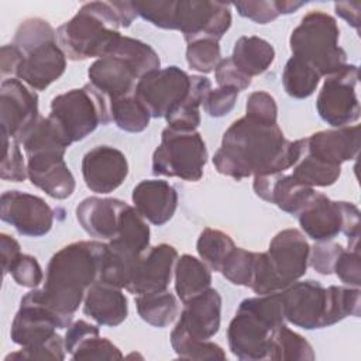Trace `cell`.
<instances>
[{
  "label": "cell",
  "instance_id": "obj_15",
  "mask_svg": "<svg viewBox=\"0 0 361 361\" xmlns=\"http://www.w3.org/2000/svg\"><path fill=\"white\" fill-rule=\"evenodd\" d=\"M0 207L1 220L11 224L21 235L41 237L52 228L54 212L44 199L35 195L7 190L1 195Z\"/></svg>",
  "mask_w": 361,
  "mask_h": 361
},
{
  "label": "cell",
  "instance_id": "obj_26",
  "mask_svg": "<svg viewBox=\"0 0 361 361\" xmlns=\"http://www.w3.org/2000/svg\"><path fill=\"white\" fill-rule=\"evenodd\" d=\"M306 149L323 161L341 166L343 162L351 161L358 155L360 126L314 133L306 138Z\"/></svg>",
  "mask_w": 361,
  "mask_h": 361
},
{
  "label": "cell",
  "instance_id": "obj_27",
  "mask_svg": "<svg viewBox=\"0 0 361 361\" xmlns=\"http://www.w3.org/2000/svg\"><path fill=\"white\" fill-rule=\"evenodd\" d=\"M83 313L100 326L116 327L127 319L128 302L120 288L97 281L85 293Z\"/></svg>",
  "mask_w": 361,
  "mask_h": 361
},
{
  "label": "cell",
  "instance_id": "obj_42",
  "mask_svg": "<svg viewBox=\"0 0 361 361\" xmlns=\"http://www.w3.org/2000/svg\"><path fill=\"white\" fill-rule=\"evenodd\" d=\"M56 32L51 24L42 18H28L20 24L14 35V45L25 52L30 48L49 39H55Z\"/></svg>",
  "mask_w": 361,
  "mask_h": 361
},
{
  "label": "cell",
  "instance_id": "obj_32",
  "mask_svg": "<svg viewBox=\"0 0 361 361\" xmlns=\"http://www.w3.org/2000/svg\"><path fill=\"white\" fill-rule=\"evenodd\" d=\"M341 173V166L323 161L306 149V138H303V148L298 161L292 166L290 175L303 185L310 188L314 186H330L333 185Z\"/></svg>",
  "mask_w": 361,
  "mask_h": 361
},
{
  "label": "cell",
  "instance_id": "obj_9",
  "mask_svg": "<svg viewBox=\"0 0 361 361\" xmlns=\"http://www.w3.org/2000/svg\"><path fill=\"white\" fill-rule=\"evenodd\" d=\"M285 320L313 330L331 326L330 289L319 281H296L279 292Z\"/></svg>",
  "mask_w": 361,
  "mask_h": 361
},
{
  "label": "cell",
  "instance_id": "obj_33",
  "mask_svg": "<svg viewBox=\"0 0 361 361\" xmlns=\"http://www.w3.org/2000/svg\"><path fill=\"white\" fill-rule=\"evenodd\" d=\"M109 55L118 56L124 62H127L135 72L138 79L148 72L159 69L161 66L159 55L151 45L126 35H121L118 38Z\"/></svg>",
  "mask_w": 361,
  "mask_h": 361
},
{
  "label": "cell",
  "instance_id": "obj_44",
  "mask_svg": "<svg viewBox=\"0 0 361 361\" xmlns=\"http://www.w3.org/2000/svg\"><path fill=\"white\" fill-rule=\"evenodd\" d=\"M72 360H120L121 351L99 333L85 338L72 353Z\"/></svg>",
  "mask_w": 361,
  "mask_h": 361
},
{
  "label": "cell",
  "instance_id": "obj_35",
  "mask_svg": "<svg viewBox=\"0 0 361 361\" xmlns=\"http://www.w3.org/2000/svg\"><path fill=\"white\" fill-rule=\"evenodd\" d=\"M320 75L306 61L290 56L283 68L282 83L285 92L293 99H306L312 96L319 85Z\"/></svg>",
  "mask_w": 361,
  "mask_h": 361
},
{
  "label": "cell",
  "instance_id": "obj_18",
  "mask_svg": "<svg viewBox=\"0 0 361 361\" xmlns=\"http://www.w3.org/2000/svg\"><path fill=\"white\" fill-rule=\"evenodd\" d=\"M23 54L24 58L16 76L32 90L47 89L65 72L66 55L59 47L58 38L38 44Z\"/></svg>",
  "mask_w": 361,
  "mask_h": 361
},
{
  "label": "cell",
  "instance_id": "obj_23",
  "mask_svg": "<svg viewBox=\"0 0 361 361\" xmlns=\"http://www.w3.org/2000/svg\"><path fill=\"white\" fill-rule=\"evenodd\" d=\"M296 216L305 234L314 241L333 240L343 230V202H334L319 192Z\"/></svg>",
  "mask_w": 361,
  "mask_h": 361
},
{
  "label": "cell",
  "instance_id": "obj_24",
  "mask_svg": "<svg viewBox=\"0 0 361 361\" xmlns=\"http://www.w3.org/2000/svg\"><path fill=\"white\" fill-rule=\"evenodd\" d=\"M89 83L102 92L110 102L134 94L138 76L131 66L118 56L97 58L87 71Z\"/></svg>",
  "mask_w": 361,
  "mask_h": 361
},
{
  "label": "cell",
  "instance_id": "obj_22",
  "mask_svg": "<svg viewBox=\"0 0 361 361\" xmlns=\"http://www.w3.org/2000/svg\"><path fill=\"white\" fill-rule=\"evenodd\" d=\"M131 197L135 210L155 226L168 223L178 207V193L175 188L162 179L141 180L133 189Z\"/></svg>",
  "mask_w": 361,
  "mask_h": 361
},
{
  "label": "cell",
  "instance_id": "obj_46",
  "mask_svg": "<svg viewBox=\"0 0 361 361\" xmlns=\"http://www.w3.org/2000/svg\"><path fill=\"white\" fill-rule=\"evenodd\" d=\"M65 340L55 334L39 345L21 347V350L8 354L4 360H65Z\"/></svg>",
  "mask_w": 361,
  "mask_h": 361
},
{
  "label": "cell",
  "instance_id": "obj_13",
  "mask_svg": "<svg viewBox=\"0 0 361 361\" xmlns=\"http://www.w3.org/2000/svg\"><path fill=\"white\" fill-rule=\"evenodd\" d=\"M192 76L178 66L157 69L141 76L135 85V96L151 117H165L189 93Z\"/></svg>",
  "mask_w": 361,
  "mask_h": 361
},
{
  "label": "cell",
  "instance_id": "obj_4",
  "mask_svg": "<svg viewBox=\"0 0 361 361\" xmlns=\"http://www.w3.org/2000/svg\"><path fill=\"white\" fill-rule=\"evenodd\" d=\"M120 27L113 1H90L56 30L58 44L71 61L103 58L121 37Z\"/></svg>",
  "mask_w": 361,
  "mask_h": 361
},
{
  "label": "cell",
  "instance_id": "obj_19",
  "mask_svg": "<svg viewBox=\"0 0 361 361\" xmlns=\"http://www.w3.org/2000/svg\"><path fill=\"white\" fill-rule=\"evenodd\" d=\"M173 333L193 340H210L220 329L221 296L209 288L186 300Z\"/></svg>",
  "mask_w": 361,
  "mask_h": 361
},
{
  "label": "cell",
  "instance_id": "obj_20",
  "mask_svg": "<svg viewBox=\"0 0 361 361\" xmlns=\"http://www.w3.org/2000/svg\"><path fill=\"white\" fill-rule=\"evenodd\" d=\"M252 188L262 200L274 203L290 214L302 212L316 195L313 188L300 183L290 173L285 172L254 176Z\"/></svg>",
  "mask_w": 361,
  "mask_h": 361
},
{
  "label": "cell",
  "instance_id": "obj_53",
  "mask_svg": "<svg viewBox=\"0 0 361 361\" xmlns=\"http://www.w3.org/2000/svg\"><path fill=\"white\" fill-rule=\"evenodd\" d=\"M216 82L219 86H230L240 90L247 89L251 85V78L244 75L233 62L231 58L221 59L214 69Z\"/></svg>",
  "mask_w": 361,
  "mask_h": 361
},
{
  "label": "cell",
  "instance_id": "obj_52",
  "mask_svg": "<svg viewBox=\"0 0 361 361\" xmlns=\"http://www.w3.org/2000/svg\"><path fill=\"white\" fill-rule=\"evenodd\" d=\"M234 7L240 16L258 24L271 23L279 16L275 1H237Z\"/></svg>",
  "mask_w": 361,
  "mask_h": 361
},
{
  "label": "cell",
  "instance_id": "obj_34",
  "mask_svg": "<svg viewBox=\"0 0 361 361\" xmlns=\"http://www.w3.org/2000/svg\"><path fill=\"white\" fill-rule=\"evenodd\" d=\"M135 305L140 317L148 324L159 329L171 324L179 312L178 300L169 290L138 295L135 298Z\"/></svg>",
  "mask_w": 361,
  "mask_h": 361
},
{
  "label": "cell",
  "instance_id": "obj_8",
  "mask_svg": "<svg viewBox=\"0 0 361 361\" xmlns=\"http://www.w3.org/2000/svg\"><path fill=\"white\" fill-rule=\"evenodd\" d=\"M207 162V148L196 130L164 128L161 144L152 155L154 175L197 182Z\"/></svg>",
  "mask_w": 361,
  "mask_h": 361
},
{
  "label": "cell",
  "instance_id": "obj_54",
  "mask_svg": "<svg viewBox=\"0 0 361 361\" xmlns=\"http://www.w3.org/2000/svg\"><path fill=\"white\" fill-rule=\"evenodd\" d=\"M99 333V327H96L94 324H90L85 320H76L73 322L65 334V348L66 351L71 354L85 338L97 334Z\"/></svg>",
  "mask_w": 361,
  "mask_h": 361
},
{
  "label": "cell",
  "instance_id": "obj_40",
  "mask_svg": "<svg viewBox=\"0 0 361 361\" xmlns=\"http://www.w3.org/2000/svg\"><path fill=\"white\" fill-rule=\"evenodd\" d=\"M255 255L257 252L234 247V250L230 252L226 262L223 264L220 272L233 285L250 288L254 274Z\"/></svg>",
  "mask_w": 361,
  "mask_h": 361
},
{
  "label": "cell",
  "instance_id": "obj_50",
  "mask_svg": "<svg viewBox=\"0 0 361 361\" xmlns=\"http://www.w3.org/2000/svg\"><path fill=\"white\" fill-rule=\"evenodd\" d=\"M341 282L353 288H360L361 285V259L360 250H343L338 255L334 271Z\"/></svg>",
  "mask_w": 361,
  "mask_h": 361
},
{
  "label": "cell",
  "instance_id": "obj_48",
  "mask_svg": "<svg viewBox=\"0 0 361 361\" xmlns=\"http://www.w3.org/2000/svg\"><path fill=\"white\" fill-rule=\"evenodd\" d=\"M237 96V89L230 86H219L207 93L203 100V109L210 117H223L234 109Z\"/></svg>",
  "mask_w": 361,
  "mask_h": 361
},
{
  "label": "cell",
  "instance_id": "obj_3",
  "mask_svg": "<svg viewBox=\"0 0 361 361\" xmlns=\"http://www.w3.org/2000/svg\"><path fill=\"white\" fill-rule=\"evenodd\" d=\"M285 322L279 292L244 299L227 330L231 353L243 361L272 360L275 333Z\"/></svg>",
  "mask_w": 361,
  "mask_h": 361
},
{
  "label": "cell",
  "instance_id": "obj_28",
  "mask_svg": "<svg viewBox=\"0 0 361 361\" xmlns=\"http://www.w3.org/2000/svg\"><path fill=\"white\" fill-rule=\"evenodd\" d=\"M149 234L145 219L135 207L126 204L120 216L118 231L114 238L109 240L107 247L117 255L138 259L149 248Z\"/></svg>",
  "mask_w": 361,
  "mask_h": 361
},
{
  "label": "cell",
  "instance_id": "obj_29",
  "mask_svg": "<svg viewBox=\"0 0 361 361\" xmlns=\"http://www.w3.org/2000/svg\"><path fill=\"white\" fill-rule=\"evenodd\" d=\"M234 65L248 78L264 73L275 59L274 47L257 35L240 37L230 56Z\"/></svg>",
  "mask_w": 361,
  "mask_h": 361
},
{
  "label": "cell",
  "instance_id": "obj_10",
  "mask_svg": "<svg viewBox=\"0 0 361 361\" xmlns=\"http://www.w3.org/2000/svg\"><path fill=\"white\" fill-rule=\"evenodd\" d=\"M358 82L357 65H344L326 76L319 92L316 107L323 121L331 127H345L360 118V102L355 93Z\"/></svg>",
  "mask_w": 361,
  "mask_h": 361
},
{
  "label": "cell",
  "instance_id": "obj_5",
  "mask_svg": "<svg viewBox=\"0 0 361 361\" xmlns=\"http://www.w3.org/2000/svg\"><path fill=\"white\" fill-rule=\"evenodd\" d=\"M310 245L298 228L279 231L267 252H257L254 276L250 288L257 295L281 292L299 281L307 269Z\"/></svg>",
  "mask_w": 361,
  "mask_h": 361
},
{
  "label": "cell",
  "instance_id": "obj_37",
  "mask_svg": "<svg viewBox=\"0 0 361 361\" xmlns=\"http://www.w3.org/2000/svg\"><path fill=\"white\" fill-rule=\"evenodd\" d=\"M234 247L235 244L228 234L210 227L204 228L200 233L196 243L199 257L210 269L216 272H220L223 264L226 262Z\"/></svg>",
  "mask_w": 361,
  "mask_h": 361
},
{
  "label": "cell",
  "instance_id": "obj_1",
  "mask_svg": "<svg viewBox=\"0 0 361 361\" xmlns=\"http://www.w3.org/2000/svg\"><path fill=\"white\" fill-rule=\"evenodd\" d=\"M302 148L303 138L286 140L276 123L244 116L223 134L213 164L219 173L240 180L251 175L286 172L298 161Z\"/></svg>",
  "mask_w": 361,
  "mask_h": 361
},
{
  "label": "cell",
  "instance_id": "obj_25",
  "mask_svg": "<svg viewBox=\"0 0 361 361\" xmlns=\"http://www.w3.org/2000/svg\"><path fill=\"white\" fill-rule=\"evenodd\" d=\"M126 204V202L114 197L90 196L78 204L76 219L92 237L111 240L118 231L120 216Z\"/></svg>",
  "mask_w": 361,
  "mask_h": 361
},
{
  "label": "cell",
  "instance_id": "obj_43",
  "mask_svg": "<svg viewBox=\"0 0 361 361\" xmlns=\"http://www.w3.org/2000/svg\"><path fill=\"white\" fill-rule=\"evenodd\" d=\"M20 144L14 140L3 135V158L0 165V176L4 180L11 182H23L28 178L27 165L23 157V152L18 147Z\"/></svg>",
  "mask_w": 361,
  "mask_h": 361
},
{
  "label": "cell",
  "instance_id": "obj_12",
  "mask_svg": "<svg viewBox=\"0 0 361 361\" xmlns=\"http://www.w3.org/2000/svg\"><path fill=\"white\" fill-rule=\"evenodd\" d=\"M71 324L72 317L59 314L30 290L21 298L20 309L11 323L10 337L21 347H34L52 338L56 329H68Z\"/></svg>",
  "mask_w": 361,
  "mask_h": 361
},
{
  "label": "cell",
  "instance_id": "obj_51",
  "mask_svg": "<svg viewBox=\"0 0 361 361\" xmlns=\"http://www.w3.org/2000/svg\"><path fill=\"white\" fill-rule=\"evenodd\" d=\"M245 116L264 123H276L278 107L275 99L267 92H252L247 99Z\"/></svg>",
  "mask_w": 361,
  "mask_h": 361
},
{
  "label": "cell",
  "instance_id": "obj_39",
  "mask_svg": "<svg viewBox=\"0 0 361 361\" xmlns=\"http://www.w3.org/2000/svg\"><path fill=\"white\" fill-rule=\"evenodd\" d=\"M171 345L182 360H224V350L210 340H193L171 333Z\"/></svg>",
  "mask_w": 361,
  "mask_h": 361
},
{
  "label": "cell",
  "instance_id": "obj_49",
  "mask_svg": "<svg viewBox=\"0 0 361 361\" xmlns=\"http://www.w3.org/2000/svg\"><path fill=\"white\" fill-rule=\"evenodd\" d=\"M10 274L20 286L25 288H37L44 279V274L37 258L28 254H21L18 257L13 264Z\"/></svg>",
  "mask_w": 361,
  "mask_h": 361
},
{
  "label": "cell",
  "instance_id": "obj_16",
  "mask_svg": "<svg viewBox=\"0 0 361 361\" xmlns=\"http://www.w3.org/2000/svg\"><path fill=\"white\" fill-rule=\"evenodd\" d=\"M176 261L178 251L172 245L158 244L149 247L135 262L126 290L137 296L166 290Z\"/></svg>",
  "mask_w": 361,
  "mask_h": 361
},
{
  "label": "cell",
  "instance_id": "obj_17",
  "mask_svg": "<svg viewBox=\"0 0 361 361\" xmlns=\"http://www.w3.org/2000/svg\"><path fill=\"white\" fill-rule=\"evenodd\" d=\"M83 180L94 193L116 190L128 175L126 155L110 145H97L87 151L82 159Z\"/></svg>",
  "mask_w": 361,
  "mask_h": 361
},
{
  "label": "cell",
  "instance_id": "obj_38",
  "mask_svg": "<svg viewBox=\"0 0 361 361\" xmlns=\"http://www.w3.org/2000/svg\"><path fill=\"white\" fill-rule=\"evenodd\" d=\"M272 360L312 361L314 360V353L309 341L300 334L290 330L285 323L279 326L275 333Z\"/></svg>",
  "mask_w": 361,
  "mask_h": 361
},
{
  "label": "cell",
  "instance_id": "obj_6",
  "mask_svg": "<svg viewBox=\"0 0 361 361\" xmlns=\"http://www.w3.org/2000/svg\"><path fill=\"white\" fill-rule=\"evenodd\" d=\"M338 37L336 20L327 13L313 10L292 31L289 45L293 56L306 61L322 78L347 65V54L338 45Z\"/></svg>",
  "mask_w": 361,
  "mask_h": 361
},
{
  "label": "cell",
  "instance_id": "obj_36",
  "mask_svg": "<svg viewBox=\"0 0 361 361\" xmlns=\"http://www.w3.org/2000/svg\"><path fill=\"white\" fill-rule=\"evenodd\" d=\"M110 113L111 121H114L118 128L127 133L144 131L148 127L151 118V114L135 94L110 102Z\"/></svg>",
  "mask_w": 361,
  "mask_h": 361
},
{
  "label": "cell",
  "instance_id": "obj_45",
  "mask_svg": "<svg viewBox=\"0 0 361 361\" xmlns=\"http://www.w3.org/2000/svg\"><path fill=\"white\" fill-rule=\"evenodd\" d=\"M173 0H158V1H133L137 16L149 21L155 27L173 30V14H175Z\"/></svg>",
  "mask_w": 361,
  "mask_h": 361
},
{
  "label": "cell",
  "instance_id": "obj_14",
  "mask_svg": "<svg viewBox=\"0 0 361 361\" xmlns=\"http://www.w3.org/2000/svg\"><path fill=\"white\" fill-rule=\"evenodd\" d=\"M38 118L37 93L20 79H3L0 86L1 134L20 144Z\"/></svg>",
  "mask_w": 361,
  "mask_h": 361
},
{
  "label": "cell",
  "instance_id": "obj_31",
  "mask_svg": "<svg viewBox=\"0 0 361 361\" xmlns=\"http://www.w3.org/2000/svg\"><path fill=\"white\" fill-rule=\"evenodd\" d=\"M175 290L185 303L190 298L210 288L212 274L209 267L193 255L183 254L175 264Z\"/></svg>",
  "mask_w": 361,
  "mask_h": 361
},
{
  "label": "cell",
  "instance_id": "obj_2",
  "mask_svg": "<svg viewBox=\"0 0 361 361\" xmlns=\"http://www.w3.org/2000/svg\"><path fill=\"white\" fill-rule=\"evenodd\" d=\"M107 244L76 241L62 247L49 259L42 289L32 295L62 316L73 317L90 285L99 281Z\"/></svg>",
  "mask_w": 361,
  "mask_h": 361
},
{
  "label": "cell",
  "instance_id": "obj_55",
  "mask_svg": "<svg viewBox=\"0 0 361 361\" xmlns=\"http://www.w3.org/2000/svg\"><path fill=\"white\" fill-rule=\"evenodd\" d=\"M0 252H1V265H3V275L8 274L13 264L21 255L20 244L16 238L8 234H0Z\"/></svg>",
  "mask_w": 361,
  "mask_h": 361
},
{
  "label": "cell",
  "instance_id": "obj_56",
  "mask_svg": "<svg viewBox=\"0 0 361 361\" xmlns=\"http://www.w3.org/2000/svg\"><path fill=\"white\" fill-rule=\"evenodd\" d=\"M24 58V54L14 45V44H7L1 47V76L6 78L8 75H16L21 61Z\"/></svg>",
  "mask_w": 361,
  "mask_h": 361
},
{
  "label": "cell",
  "instance_id": "obj_11",
  "mask_svg": "<svg viewBox=\"0 0 361 361\" xmlns=\"http://www.w3.org/2000/svg\"><path fill=\"white\" fill-rule=\"evenodd\" d=\"M231 25L230 4L209 0H178L173 30H179L189 44L210 38L219 41Z\"/></svg>",
  "mask_w": 361,
  "mask_h": 361
},
{
  "label": "cell",
  "instance_id": "obj_21",
  "mask_svg": "<svg viewBox=\"0 0 361 361\" xmlns=\"http://www.w3.org/2000/svg\"><path fill=\"white\" fill-rule=\"evenodd\" d=\"M62 152H44L27 157V171L31 183L48 196L63 200L75 192V178Z\"/></svg>",
  "mask_w": 361,
  "mask_h": 361
},
{
  "label": "cell",
  "instance_id": "obj_57",
  "mask_svg": "<svg viewBox=\"0 0 361 361\" xmlns=\"http://www.w3.org/2000/svg\"><path fill=\"white\" fill-rule=\"evenodd\" d=\"M336 14L340 16L343 20H345L351 27L355 30L360 28V10L361 3L360 1H340L334 4Z\"/></svg>",
  "mask_w": 361,
  "mask_h": 361
},
{
  "label": "cell",
  "instance_id": "obj_41",
  "mask_svg": "<svg viewBox=\"0 0 361 361\" xmlns=\"http://www.w3.org/2000/svg\"><path fill=\"white\" fill-rule=\"evenodd\" d=\"M186 61L189 68H192L193 71L202 73L212 72L221 61L219 41L202 38L189 42L186 48Z\"/></svg>",
  "mask_w": 361,
  "mask_h": 361
},
{
  "label": "cell",
  "instance_id": "obj_58",
  "mask_svg": "<svg viewBox=\"0 0 361 361\" xmlns=\"http://www.w3.org/2000/svg\"><path fill=\"white\" fill-rule=\"evenodd\" d=\"M276 4V8H278V13L279 14H289V13H293L296 11L299 7H302L305 3L303 1H275Z\"/></svg>",
  "mask_w": 361,
  "mask_h": 361
},
{
  "label": "cell",
  "instance_id": "obj_30",
  "mask_svg": "<svg viewBox=\"0 0 361 361\" xmlns=\"http://www.w3.org/2000/svg\"><path fill=\"white\" fill-rule=\"evenodd\" d=\"M210 90L212 82L207 78L193 75L188 96L165 116L168 127L176 130H196L200 124L199 107L203 104Z\"/></svg>",
  "mask_w": 361,
  "mask_h": 361
},
{
  "label": "cell",
  "instance_id": "obj_7",
  "mask_svg": "<svg viewBox=\"0 0 361 361\" xmlns=\"http://www.w3.org/2000/svg\"><path fill=\"white\" fill-rule=\"evenodd\" d=\"M49 117L58 124L69 142L86 138L97 126L111 121L110 100L93 85L72 89L55 96Z\"/></svg>",
  "mask_w": 361,
  "mask_h": 361
},
{
  "label": "cell",
  "instance_id": "obj_47",
  "mask_svg": "<svg viewBox=\"0 0 361 361\" xmlns=\"http://www.w3.org/2000/svg\"><path fill=\"white\" fill-rule=\"evenodd\" d=\"M343 247L337 243L319 241L313 247H310L309 262L322 275H330L334 271L336 261L338 255L343 252Z\"/></svg>",
  "mask_w": 361,
  "mask_h": 361
}]
</instances>
